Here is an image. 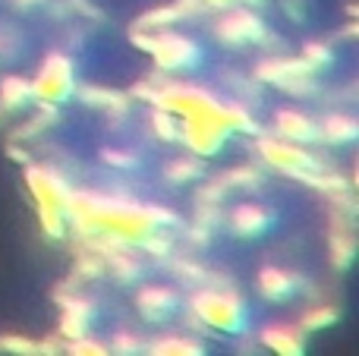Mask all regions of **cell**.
Masks as SVG:
<instances>
[{
    "instance_id": "obj_1",
    "label": "cell",
    "mask_w": 359,
    "mask_h": 356,
    "mask_svg": "<svg viewBox=\"0 0 359 356\" xmlns=\"http://www.w3.org/2000/svg\"><path fill=\"white\" fill-rule=\"evenodd\" d=\"M198 313H202L211 325H221V328L240 325V306H236L230 296H221V294L202 296V300H198Z\"/></svg>"
},
{
    "instance_id": "obj_3",
    "label": "cell",
    "mask_w": 359,
    "mask_h": 356,
    "mask_svg": "<svg viewBox=\"0 0 359 356\" xmlns=\"http://www.w3.org/2000/svg\"><path fill=\"white\" fill-rule=\"evenodd\" d=\"M262 287H265V294L271 296V300H284V296L290 294V281H287V275H284V271H274V268L265 271Z\"/></svg>"
},
{
    "instance_id": "obj_2",
    "label": "cell",
    "mask_w": 359,
    "mask_h": 356,
    "mask_svg": "<svg viewBox=\"0 0 359 356\" xmlns=\"http://www.w3.org/2000/svg\"><path fill=\"white\" fill-rule=\"evenodd\" d=\"M262 221H265V212H262V208H255V205H243V208H236V212H233V227L240 233L262 231Z\"/></svg>"
}]
</instances>
